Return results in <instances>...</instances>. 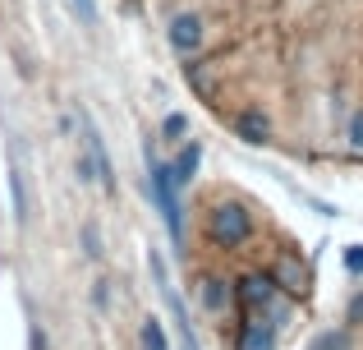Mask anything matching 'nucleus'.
<instances>
[{"instance_id": "nucleus-13", "label": "nucleus", "mask_w": 363, "mask_h": 350, "mask_svg": "<svg viewBox=\"0 0 363 350\" xmlns=\"http://www.w3.org/2000/svg\"><path fill=\"white\" fill-rule=\"evenodd\" d=\"M83 244H88V258H101V235H97V226H83Z\"/></svg>"}, {"instance_id": "nucleus-11", "label": "nucleus", "mask_w": 363, "mask_h": 350, "mask_svg": "<svg viewBox=\"0 0 363 350\" xmlns=\"http://www.w3.org/2000/svg\"><path fill=\"white\" fill-rule=\"evenodd\" d=\"M225 300H230V290H225V281L207 277V281H203V305H207V309H221Z\"/></svg>"}, {"instance_id": "nucleus-17", "label": "nucleus", "mask_w": 363, "mask_h": 350, "mask_svg": "<svg viewBox=\"0 0 363 350\" xmlns=\"http://www.w3.org/2000/svg\"><path fill=\"white\" fill-rule=\"evenodd\" d=\"M345 263H350V272H363V249H359V244L345 253Z\"/></svg>"}, {"instance_id": "nucleus-2", "label": "nucleus", "mask_w": 363, "mask_h": 350, "mask_svg": "<svg viewBox=\"0 0 363 350\" xmlns=\"http://www.w3.org/2000/svg\"><path fill=\"white\" fill-rule=\"evenodd\" d=\"M207 235L216 244H225V249H235V244H244L253 235V222H248V212L240 203H216L212 217H207Z\"/></svg>"}, {"instance_id": "nucleus-18", "label": "nucleus", "mask_w": 363, "mask_h": 350, "mask_svg": "<svg viewBox=\"0 0 363 350\" xmlns=\"http://www.w3.org/2000/svg\"><path fill=\"white\" fill-rule=\"evenodd\" d=\"M92 300H97V309H106V300H111V295H106V281H97V290H92Z\"/></svg>"}, {"instance_id": "nucleus-3", "label": "nucleus", "mask_w": 363, "mask_h": 350, "mask_svg": "<svg viewBox=\"0 0 363 350\" xmlns=\"http://www.w3.org/2000/svg\"><path fill=\"white\" fill-rule=\"evenodd\" d=\"M9 194H14V222H28V166H23V148L9 143Z\"/></svg>"}, {"instance_id": "nucleus-7", "label": "nucleus", "mask_w": 363, "mask_h": 350, "mask_svg": "<svg viewBox=\"0 0 363 350\" xmlns=\"http://www.w3.org/2000/svg\"><path fill=\"white\" fill-rule=\"evenodd\" d=\"M235 129L244 134V143H262V138L272 134V125H267V116H262V111H244V116L235 120Z\"/></svg>"}, {"instance_id": "nucleus-4", "label": "nucleus", "mask_w": 363, "mask_h": 350, "mask_svg": "<svg viewBox=\"0 0 363 350\" xmlns=\"http://www.w3.org/2000/svg\"><path fill=\"white\" fill-rule=\"evenodd\" d=\"M170 46H175L179 55H194L198 46H203V18L198 14H175L170 18Z\"/></svg>"}, {"instance_id": "nucleus-15", "label": "nucleus", "mask_w": 363, "mask_h": 350, "mask_svg": "<svg viewBox=\"0 0 363 350\" xmlns=\"http://www.w3.org/2000/svg\"><path fill=\"white\" fill-rule=\"evenodd\" d=\"M166 134H170V138H184V134H189V120H184V116H166Z\"/></svg>"}, {"instance_id": "nucleus-10", "label": "nucleus", "mask_w": 363, "mask_h": 350, "mask_svg": "<svg viewBox=\"0 0 363 350\" xmlns=\"http://www.w3.org/2000/svg\"><path fill=\"white\" fill-rule=\"evenodd\" d=\"M244 350H272V327L244 323Z\"/></svg>"}, {"instance_id": "nucleus-5", "label": "nucleus", "mask_w": 363, "mask_h": 350, "mask_svg": "<svg viewBox=\"0 0 363 350\" xmlns=\"http://www.w3.org/2000/svg\"><path fill=\"white\" fill-rule=\"evenodd\" d=\"M83 148H88L92 166H97V185L106 189V194H116V171H111V157H106V143H101V129L88 120V134H83Z\"/></svg>"}, {"instance_id": "nucleus-8", "label": "nucleus", "mask_w": 363, "mask_h": 350, "mask_svg": "<svg viewBox=\"0 0 363 350\" xmlns=\"http://www.w3.org/2000/svg\"><path fill=\"white\" fill-rule=\"evenodd\" d=\"M198 157H203V148H198V143H189L184 153H179V162H175V180H179V189H184L189 180H194V171H198Z\"/></svg>"}, {"instance_id": "nucleus-14", "label": "nucleus", "mask_w": 363, "mask_h": 350, "mask_svg": "<svg viewBox=\"0 0 363 350\" xmlns=\"http://www.w3.org/2000/svg\"><path fill=\"white\" fill-rule=\"evenodd\" d=\"M350 143H354V153H363V111H354V120H350Z\"/></svg>"}, {"instance_id": "nucleus-1", "label": "nucleus", "mask_w": 363, "mask_h": 350, "mask_svg": "<svg viewBox=\"0 0 363 350\" xmlns=\"http://www.w3.org/2000/svg\"><path fill=\"white\" fill-rule=\"evenodd\" d=\"M147 175H152V198H157V207H161V222H166L170 240L179 244V235H184V222H179V198H175V189H179L175 166L161 162V157H152V148H147Z\"/></svg>"}, {"instance_id": "nucleus-6", "label": "nucleus", "mask_w": 363, "mask_h": 350, "mask_svg": "<svg viewBox=\"0 0 363 350\" xmlns=\"http://www.w3.org/2000/svg\"><path fill=\"white\" fill-rule=\"evenodd\" d=\"M240 305L248 309V314L272 305V277H244L240 281Z\"/></svg>"}, {"instance_id": "nucleus-16", "label": "nucleus", "mask_w": 363, "mask_h": 350, "mask_svg": "<svg viewBox=\"0 0 363 350\" xmlns=\"http://www.w3.org/2000/svg\"><path fill=\"white\" fill-rule=\"evenodd\" d=\"M74 9H79V18L83 23H97V5H92V0H69Z\"/></svg>"}, {"instance_id": "nucleus-19", "label": "nucleus", "mask_w": 363, "mask_h": 350, "mask_svg": "<svg viewBox=\"0 0 363 350\" xmlns=\"http://www.w3.org/2000/svg\"><path fill=\"white\" fill-rule=\"evenodd\" d=\"M33 350H46V337L37 332V323H33Z\"/></svg>"}, {"instance_id": "nucleus-9", "label": "nucleus", "mask_w": 363, "mask_h": 350, "mask_svg": "<svg viewBox=\"0 0 363 350\" xmlns=\"http://www.w3.org/2000/svg\"><path fill=\"white\" fill-rule=\"evenodd\" d=\"M143 350H170V341H166V327L157 323V318H143Z\"/></svg>"}, {"instance_id": "nucleus-12", "label": "nucleus", "mask_w": 363, "mask_h": 350, "mask_svg": "<svg viewBox=\"0 0 363 350\" xmlns=\"http://www.w3.org/2000/svg\"><path fill=\"white\" fill-rule=\"evenodd\" d=\"M308 350H350V332H322V337H313Z\"/></svg>"}]
</instances>
